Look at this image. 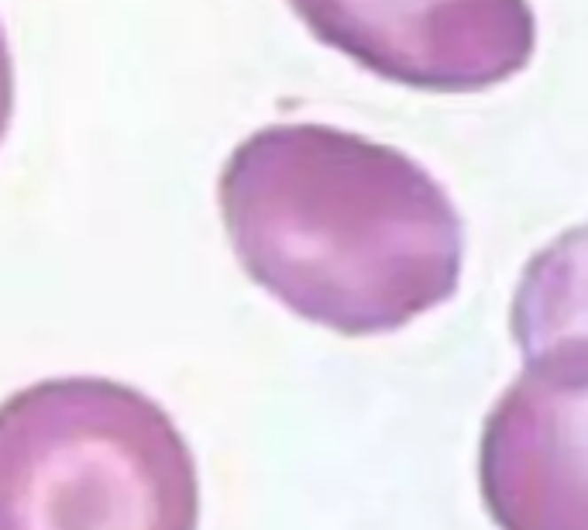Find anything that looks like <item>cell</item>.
Returning a JSON list of instances; mask_svg holds the SVG:
<instances>
[{
	"mask_svg": "<svg viewBox=\"0 0 588 530\" xmlns=\"http://www.w3.org/2000/svg\"><path fill=\"white\" fill-rule=\"evenodd\" d=\"M11 117H14V59H11V45L0 25V141L7 138Z\"/></svg>",
	"mask_w": 588,
	"mask_h": 530,
	"instance_id": "cell-6",
	"label": "cell"
},
{
	"mask_svg": "<svg viewBox=\"0 0 588 530\" xmlns=\"http://www.w3.org/2000/svg\"><path fill=\"white\" fill-rule=\"evenodd\" d=\"M365 73L427 93H478L533 62L530 0H286Z\"/></svg>",
	"mask_w": 588,
	"mask_h": 530,
	"instance_id": "cell-3",
	"label": "cell"
},
{
	"mask_svg": "<svg viewBox=\"0 0 588 530\" xmlns=\"http://www.w3.org/2000/svg\"><path fill=\"white\" fill-rule=\"evenodd\" d=\"M200 475L176 420L104 376L0 403V530H196Z\"/></svg>",
	"mask_w": 588,
	"mask_h": 530,
	"instance_id": "cell-2",
	"label": "cell"
},
{
	"mask_svg": "<svg viewBox=\"0 0 588 530\" xmlns=\"http://www.w3.org/2000/svg\"><path fill=\"white\" fill-rule=\"evenodd\" d=\"M478 493L499 530H588V337L523 359L478 438Z\"/></svg>",
	"mask_w": 588,
	"mask_h": 530,
	"instance_id": "cell-4",
	"label": "cell"
},
{
	"mask_svg": "<svg viewBox=\"0 0 588 530\" xmlns=\"http://www.w3.org/2000/svg\"><path fill=\"white\" fill-rule=\"evenodd\" d=\"M509 331L523 359L564 337H588V224L558 234L527 262L513 293Z\"/></svg>",
	"mask_w": 588,
	"mask_h": 530,
	"instance_id": "cell-5",
	"label": "cell"
},
{
	"mask_svg": "<svg viewBox=\"0 0 588 530\" xmlns=\"http://www.w3.org/2000/svg\"><path fill=\"white\" fill-rule=\"evenodd\" d=\"M217 203L245 276L337 335L403 331L461 286L465 221L396 145L313 121L265 124L227 155Z\"/></svg>",
	"mask_w": 588,
	"mask_h": 530,
	"instance_id": "cell-1",
	"label": "cell"
}]
</instances>
